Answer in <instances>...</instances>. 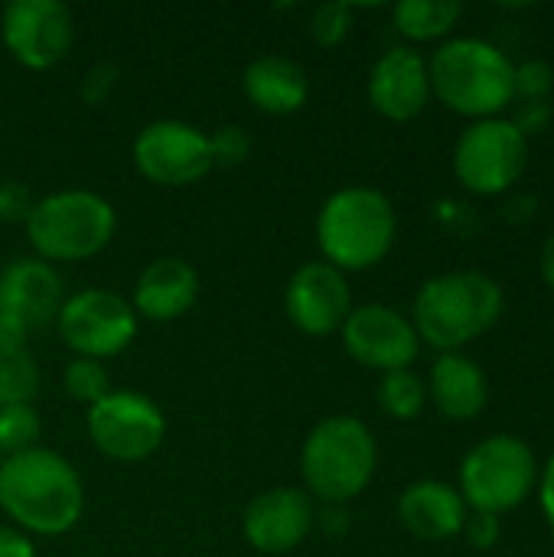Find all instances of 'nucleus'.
I'll use <instances>...</instances> for the list:
<instances>
[{
  "label": "nucleus",
  "instance_id": "f257e3e1",
  "mask_svg": "<svg viewBox=\"0 0 554 557\" xmlns=\"http://www.w3.org/2000/svg\"><path fill=\"white\" fill-rule=\"evenodd\" d=\"M0 509L20 532L56 539L78 525L85 486L65 457L33 447L0 463Z\"/></svg>",
  "mask_w": 554,
  "mask_h": 557
},
{
  "label": "nucleus",
  "instance_id": "f03ea898",
  "mask_svg": "<svg viewBox=\"0 0 554 557\" xmlns=\"http://www.w3.org/2000/svg\"><path fill=\"white\" fill-rule=\"evenodd\" d=\"M431 95L457 114L473 121L500 117L516 98L513 59L480 36H454L428 59Z\"/></svg>",
  "mask_w": 554,
  "mask_h": 557
},
{
  "label": "nucleus",
  "instance_id": "7ed1b4c3",
  "mask_svg": "<svg viewBox=\"0 0 554 557\" xmlns=\"http://www.w3.org/2000/svg\"><path fill=\"white\" fill-rule=\"evenodd\" d=\"M503 287L483 271H451L424 281L411 304V326L421 343L460 352L480 339L503 313Z\"/></svg>",
  "mask_w": 554,
  "mask_h": 557
},
{
  "label": "nucleus",
  "instance_id": "20e7f679",
  "mask_svg": "<svg viewBox=\"0 0 554 557\" xmlns=\"http://www.w3.org/2000/svg\"><path fill=\"white\" fill-rule=\"evenodd\" d=\"M398 215L392 199L372 186L336 189L317 215V245L336 271H369L392 251Z\"/></svg>",
  "mask_w": 554,
  "mask_h": 557
},
{
  "label": "nucleus",
  "instance_id": "39448f33",
  "mask_svg": "<svg viewBox=\"0 0 554 557\" xmlns=\"http://www.w3.org/2000/svg\"><path fill=\"white\" fill-rule=\"evenodd\" d=\"M379 467V447L366 421L333 414L310 428L300 447V473L307 496L323 506H346L362 496Z\"/></svg>",
  "mask_w": 554,
  "mask_h": 557
},
{
  "label": "nucleus",
  "instance_id": "423d86ee",
  "mask_svg": "<svg viewBox=\"0 0 554 557\" xmlns=\"http://www.w3.org/2000/svg\"><path fill=\"white\" fill-rule=\"evenodd\" d=\"M118 228L114 206L91 189H59L36 199L26 219V238L39 261H88L101 255Z\"/></svg>",
  "mask_w": 554,
  "mask_h": 557
},
{
  "label": "nucleus",
  "instance_id": "0eeeda50",
  "mask_svg": "<svg viewBox=\"0 0 554 557\" xmlns=\"http://www.w3.org/2000/svg\"><path fill=\"white\" fill-rule=\"evenodd\" d=\"M539 483V460L516 434L483 437L460 460V486L467 509L503 516L519 509Z\"/></svg>",
  "mask_w": 554,
  "mask_h": 557
},
{
  "label": "nucleus",
  "instance_id": "6e6552de",
  "mask_svg": "<svg viewBox=\"0 0 554 557\" xmlns=\"http://www.w3.org/2000/svg\"><path fill=\"white\" fill-rule=\"evenodd\" d=\"M529 163V137L509 117L470 121L454 144V173L477 196L506 193Z\"/></svg>",
  "mask_w": 554,
  "mask_h": 557
},
{
  "label": "nucleus",
  "instance_id": "1a4fd4ad",
  "mask_svg": "<svg viewBox=\"0 0 554 557\" xmlns=\"http://www.w3.org/2000/svg\"><path fill=\"white\" fill-rule=\"evenodd\" d=\"M56 330L78 359L104 362L121 356L134 343L137 313L121 294L104 287H85L62 300Z\"/></svg>",
  "mask_w": 554,
  "mask_h": 557
},
{
  "label": "nucleus",
  "instance_id": "9d476101",
  "mask_svg": "<svg viewBox=\"0 0 554 557\" xmlns=\"http://www.w3.org/2000/svg\"><path fill=\"white\" fill-rule=\"evenodd\" d=\"M88 437L98 454L118 463H137L160 450L167 437V418L160 405L140 392H108L85 418Z\"/></svg>",
  "mask_w": 554,
  "mask_h": 557
},
{
  "label": "nucleus",
  "instance_id": "9b49d317",
  "mask_svg": "<svg viewBox=\"0 0 554 557\" xmlns=\"http://www.w3.org/2000/svg\"><path fill=\"white\" fill-rule=\"evenodd\" d=\"M134 166L153 186H167V189L193 186L206 180L209 170L216 166L209 134L176 117L150 121L134 137Z\"/></svg>",
  "mask_w": 554,
  "mask_h": 557
},
{
  "label": "nucleus",
  "instance_id": "f8f14e48",
  "mask_svg": "<svg viewBox=\"0 0 554 557\" xmlns=\"http://www.w3.org/2000/svg\"><path fill=\"white\" fill-rule=\"evenodd\" d=\"M0 36L23 69L46 72L72 52L75 16L59 0H13L3 7Z\"/></svg>",
  "mask_w": 554,
  "mask_h": 557
},
{
  "label": "nucleus",
  "instance_id": "ddd939ff",
  "mask_svg": "<svg viewBox=\"0 0 554 557\" xmlns=\"http://www.w3.org/2000/svg\"><path fill=\"white\" fill-rule=\"evenodd\" d=\"M340 333H343V346L349 359L382 375L408 369L421 352V339L411 320L389 304L353 307Z\"/></svg>",
  "mask_w": 554,
  "mask_h": 557
},
{
  "label": "nucleus",
  "instance_id": "4468645a",
  "mask_svg": "<svg viewBox=\"0 0 554 557\" xmlns=\"http://www.w3.org/2000/svg\"><path fill=\"white\" fill-rule=\"evenodd\" d=\"M353 310L349 281L327 261L300 264L284 287V313L307 336L340 333Z\"/></svg>",
  "mask_w": 554,
  "mask_h": 557
},
{
  "label": "nucleus",
  "instance_id": "2eb2a0df",
  "mask_svg": "<svg viewBox=\"0 0 554 557\" xmlns=\"http://www.w3.org/2000/svg\"><path fill=\"white\" fill-rule=\"evenodd\" d=\"M313 522H317V509L307 490L274 486L248 503L242 532L255 552L287 555L304 545V539L313 532Z\"/></svg>",
  "mask_w": 554,
  "mask_h": 557
},
{
  "label": "nucleus",
  "instance_id": "dca6fc26",
  "mask_svg": "<svg viewBox=\"0 0 554 557\" xmlns=\"http://www.w3.org/2000/svg\"><path fill=\"white\" fill-rule=\"evenodd\" d=\"M62 300V277L49 261L13 258L0 271V323L20 330L23 336L52 323Z\"/></svg>",
  "mask_w": 554,
  "mask_h": 557
},
{
  "label": "nucleus",
  "instance_id": "f3484780",
  "mask_svg": "<svg viewBox=\"0 0 554 557\" xmlns=\"http://www.w3.org/2000/svg\"><path fill=\"white\" fill-rule=\"evenodd\" d=\"M431 101L428 59L411 46H395L379 55L369 72V104L389 121H411Z\"/></svg>",
  "mask_w": 554,
  "mask_h": 557
},
{
  "label": "nucleus",
  "instance_id": "a211bd4d",
  "mask_svg": "<svg viewBox=\"0 0 554 557\" xmlns=\"http://www.w3.org/2000/svg\"><path fill=\"white\" fill-rule=\"evenodd\" d=\"M199 297V274L186 258L167 255L150 261L134 284V313L150 323H173L193 310Z\"/></svg>",
  "mask_w": 554,
  "mask_h": 557
},
{
  "label": "nucleus",
  "instance_id": "6ab92c4d",
  "mask_svg": "<svg viewBox=\"0 0 554 557\" xmlns=\"http://www.w3.org/2000/svg\"><path fill=\"white\" fill-rule=\"evenodd\" d=\"M470 509L457 486L441 480H418L398 496V522L421 542H447L464 532Z\"/></svg>",
  "mask_w": 554,
  "mask_h": 557
},
{
  "label": "nucleus",
  "instance_id": "aec40b11",
  "mask_svg": "<svg viewBox=\"0 0 554 557\" xmlns=\"http://www.w3.org/2000/svg\"><path fill=\"white\" fill-rule=\"evenodd\" d=\"M428 398L444 418L473 421L490 405V379L477 359L464 352H441L428 379Z\"/></svg>",
  "mask_w": 554,
  "mask_h": 557
},
{
  "label": "nucleus",
  "instance_id": "412c9836",
  "mask_svg": "<svg viewBox=\"0 0 554 557\" xmlns=\"http://www.w3.org/2000/svg\"><path fill=\"white\" fill-rule=\"evenodd\" d=\"M242 88L258 111L274 117L297 114L310 98V78L304 65L278 52L251 59L242 72Z\"/></svg>",
  "mask_w": 554,
  "mask_h": 557
},
{
  "label": "nucleus",
  "instance_id": "4be33fe9",
  "mask_svg": "<svg viewBox=\"0 0 554 557\" xmlns=\"http://www.w3.org/2000/svg\"><path fill=\"white\" fill-rule=\"evenodd\" d=\"M460 13H464L460 0H402L392 10V23L402 36L415 42H428L447 36L460 20Z\"/></svg>",
  "mask_w": 554,
  "mask_h": 557
},
{
  "label": "nucleus",
  "instance_id": "5701e85b",
  "mask_svg": "<svg viewBox=\"0 0 554 557\" xmlns=\"http://www.w3.org/2000/svg\"><path fill=\"white\" fill-rule=\"evenodd\" d=\"M379 408L395 418V421H415L421 418L424 405H428V382L421 375H415L411 369H398V372H385L379 388H376Z\"/></svg>",
  "mask_w": 554,
  "mask_h": 557
},
{
  "label": "nucleus",
  "instance_id": "b1692460",
  "mask_svg": "<svg viewBox=\"0 0 554 557\" xmlns=\"http://www.w3.org/2000/svg\"><path fill=\"white\" fill-rule=\"evenodd\" d=\"M39 395V366L26 346L0 349V408L33 405Z\"/></svg>",
  "mask_w": 554,
  "mask_h": 557
},
{
  "label": "nucleus",
  "instance_id": "393cba45",
  "mask_svg": "<svg viewBox=\"0 0 554 557\" xmlns=\"http://www.w3.org/2000/svg\"><path fill=\"white\" fill-rule=\"evenodd\" d=\"M39 437H42V421H39V411L33 405L0 408V454H3V460L39 447Z\"/></svg>",
  "mask_w": 554,
  "mask_h": 557
},
{
  "label": "nucleus",
  "instance_id": "a878e982",
  "mask_svg": "<svg viewBox=\"0 0 554 557\" xmlns=\"http://www.w3.org/2000/svg\"><path fill=\"white\" fill-rule=\"evenodd\" d=\"M62 388L72 401L78 405H98L108 392H111V375L104 369V362L95 359H72L62 372Z\"/></svg>",
  "mask_w": 554,
  "mask_h": 557
},
{
  "label": "nucleus",
  "instance_id": "bb28decb",
  "mask_svg": "<svg viewBox=\"0 0 554 557\" xmlns=\"http://www.w3.org/2000/svg\"><path fill=\"white\" fill-rule=\"evenodd\" d=\"M349 29H353V7L343 0L320 3L310 16V39L323 49L340 46L349 36Z\"/></svg>",
  "mask_w": 554,
  "mask_h": 557
},
{
  "label": "nucleus",
  "instance_id": "cd10ccee",
  "mask_svg": "<svg viewBox=\"0 0 554 557\" xmlns=\"http://www.w3.org/2000/svg\"><path fill=\"white\" fill-rule=\"evenodd\" d=\"M209 147H212V163L216 166H238L251 157V134L238 124H222L209 134Z\"/></svg>",
  "mask_w": 554,
  "mask_h": 557
},
{
  "label": "nucleus",
  "instance_id": "c85d7f7f",
  "mask_svg": "<svg viewBox=\"0 0 554 557\" xmlns=\"http://www.w3.org/2000/svg\"><path fill=\"white\" fill-rule=\"evenodd\" d=\"M33 206H36V199L20 180H0V222H7V225L23 222L26 225Z\"/></svg>",
  "mask_w": 554,
  "mask_h": 557
},
{
  "label": "nucleus",
  "instance_id": "c756f323",
  "mask_svg": "<svg viewBox=\"0 0 554 557\" xmlns=\"http://www.w3.org/2000/svg\"><path fill=\"white\" fill-rule=\"evenodd\" d=\"M118 88V65L111 62H95L85 75H82V85H78V95L88 101V104H104Z\"/></svg>",
  "mask_w": 554,
  "mask_h": 557
},
{
  "label": "nucleus",
  "instance_id": "7c9ffc66",
  "mask_svg": "<svg viewBox=\"0 0 554 557\" xmlns=\"http://www.w3.org/2000/svg\"><path fill=\"white\" fill-rule=\"evenodd\" d=\"M552 65L542 62V59H529L522 65H516V95H526V98H545L552 91Z\"/></svg>",
  "mask_w": 554,
  "mask_h": 557
},
{
  "label": "nucleus",
  "instance_id": "2f4dec72",
  "mask_svg": "<svg viewBox=\"0 0 554 557\" xmlns=\"http://www.w3.org/2000/svg\"><path fill=\"white\" fill-rule=\"evenodd\" d=\"M464 535H467V542H470L473 548H480V552L493 548V545L500 542V535H503V532H500V516H487V512L467 516Z\"/></svg>",
  "mask_w": 554,
  "mask_h": 557
},
{
  "label": "nucleus",
  "instance_id": "473e14b6",
  "mask_svg": "<svg viewBox=\"0 0 554 557\" xmlns=\"http://www.w3.org/2000/svg\"><path fill=\"white\" fill-rule=\"evenodd\" d=\"M0 557H36V545L16 525H0Z\"/></svg>",
  "mask_w": 554,
  "mask_h": 557
},
{
  "label": "nucleus",
  "instance_id": "72a5a7b5",
  "mask_svg": "<svg viewBox=\"0 0 554 557\" xmlns=\"http://www.w3.org/2000/svg\"><path fill=\"white\" fill-rule=\"evenodd\" d=\"M539 503H542L545 522L552 525L554 532V454L552 460L545 463V470H542V480H539Z\"/></svg>",
  "mask_w": 554,
  "mask_h": 557
},
{
  "label": "nucleus",
  "instance_id": "f704fd0d",
  "mask_svg": "<svg viewBox=\"0 0 554 557\" xmlns=\"http://www.w3.org/2000/svg\"><path fill=\"white\" fill-rule=\"evenodd\" d=\"M539 268H542V281L549 284V290L554 294V232L545 238L542 245V258H539Z\"/></svg>",
  "mask_w": 554,
  "mask_h": 557
},
{
  "label": "nucleus",
  "instance_id": "c9c22d12",
  "mask_svg": "<svg viewBox=\"0 0 554 557\" xmlns=\"http://www.w3.org/2000/svg\"><path fill=\"white\" fill-rule=\"evenodd\" d=\"M323 519L330 532H346V509L343 506H323Z\"/></svg>",
  "mask_w": 554,
  "mask_h": 557
},
{
  "label": "nucleus",
  "instance_id": "e433bc0d",
  "mask_svg": "<svg viewBox=\"0 0 554 557\" xmlns=\"http://www.w3.org/2000/svg\"><path fill=\"white\" fill-rule=\"evenodd\" d=\"M0 463H3V454H0Z\"/></svg>",
  "mask_w": 554,
  "mask_h": 557
}]
</instances>
